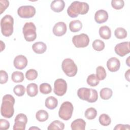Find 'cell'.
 <instances>
[{"label":"cell","mask_w":130,"mask_h":130,"mask_svg":"<svg viewBox=\"0 0 130 130\" xmlns=\"http://www.w3.org/2000/svg\"><path fill=\"white\" fill-rule=\"evenodd\" d=\"M15 101L14 98L11 94H6L3 96L1 107L2 116L7 118H10L13 116Z\"/></svg>","instance_id":"6da1fadb"},{"label":"cell","mask_w":130,"mask_h":130,"mask_svg":"<svg viewBox=\"0 0 130 130\" xmlns=\"http://www.w3.org/2000/svg\"><path fill=\"white\" fill-rule=\"evenodd\" d=\"M89 10V5L85 2L74 1L67 9V13L71 18L77 17L79 14L84 15Z\"/></svg>","instance_id":"7a4b0ae2"},{"label":"cell","mask_w":130,"mask_h":130,"mask_svg":"<svg viewBox=\"0 0 130 130\" xmlns=\"http://www.w3.org/2000/svg\"><path fill=\"white\" fill-rule=\"evenodd\" d=\"M77 95L79 99L89 103H94L98 99V94L96 90L86 87L80 88L77 91Z\"/></svg>","instance_id":"3957f363"},{"label":"cell","mask_w":130,"mask_h":130,"mask_svg":"<svg viewBox=\"0 0 130 130\" xmlns=\"http://www.w3.org/2000/svg\"><path fill=\"white\" fill-rule=\"evenodd\" d=\"M14 19L10 15H6L1 20V32L5 37L11 36L13 32Z\"/></svg>","instance_id":"277c9868"},{"label":"cell","mask_w":130,"mask_h":130,"mask_svg":"<svg viewBox=\"0 0 130 130\" xmlns=\"http://www.w3.org/2000/svg\"><path fill=\"white\" fill-rule=\"evenodd\" d=\"M25 40L27 42L34 41L37 38L36 27L33 22H26L22 28Z\"/></svg>","instance_id":"5b68a950"},{"label":"cell","mask_w":130,"mask_h":130,"mask_svg":"<svg viewBox=\"0 0 130 130\" xmlns=\"http://www.w3.org/2000/svg\"><path fill=\"white\" fill-rule=\"evenodd\" d=\"M61 68L65 74L69 77L75 76L77 73V67L71 58H66L62 61Z\"/></svg>","instance_id":"8992f818"},{"label":"cell","mask_w":130,"mask_h":130,"mask_svg":"<svg viewBox=\"0 0 130 130\" xmlns=\"http://www.w3.org/2000/svg\"><path fill=\"white\" fill-rule=\"evenodd\" d=\"M73 110L74 107L71 102H64L61 105L59 109V117L64 120H68L72 116Z\"/></svg>","instance_id":"52a82bcc"},{"label":"cell","mask_w":130,"mask_h":130,"mask_svg":"<svg viewBox=\"0 0 130 130\" xmlns=\"http://www.w3.org/2000/svg\"><path fill=\"white\" fill-rule=\"evenodd\" d=\"M72 42L77 48H84L87 47L89 43V38L85 34L75 35L72 38Z\"/></svg>","instance_id":"ba28073f"},{"label":"cell","mask_w":130,"mask_h":130,"mask_svg":"<svg viewBox=\"0 0 130 130\" xmlns=\"http://www.w3.org/2000/svg\"><path fill=\"white\" fill-rule=\"evenodd\" d=\"M19 16L23 18H29L34 16L36 14L35 8L30 5L22 6L17 10Z\"/></svg>","instance_id":"9c48e42d"},{"label":"cell","mask_w":130,"mask_h":130,"mask_svg":"<svg viewBox=\"0 0 130 130\" xmlns=\"http://www.w3.org/2000/svg\"><path fill=\"white\" fill-rule=\"evenodd\" d=\"M67 83L66 81L63 79H56L54 83V93L58 96H62L67 92Z\"/></svg>","instance_id":"30bf717a"},{"label":"cell","mask_w":130,"mask_h":130,"mask_svg":"<svg viewBox=\"0 0 130 130\" xmlns=\"http://www.w3.org/2000/svg\"><path fill=\"white\" fill-rule=\"evenodd\" d=\"M14 121L13 127L14 130H24L27 122V118L24 114L20 113L15 117Z\"/></svg>","instance_id":"8fae6325"},{"label":"cell","mask_w":130,"mask_h":130,"mask_svg":"<svg viewBox=\"0 0 130 130\" xmlns=\"http://www.w3.org/2000/svg\"><path fill=\"white\" fill-rule=\"evenodd\" d=\"M114 50L118 55L121 57L125 56L130 52L129 42H123L117 44L115 46Z\"/></svg>","instance_id":"7c38bea8"},{"label":"cell","mask_w":130,"mask_h":130,"mask_svg":"<svg viewBox=\"0 0 130 130\" xmlns=\"http://www.w3.org/2000/svg\"><path fill=\"white\" fill-rule=\"evenodd\" d=\"M27 59L23 55H19L16 56L13 61L14 66L18 70H23L27 65Z\"/></svg>","instance_id":"4fadbf2b"},{"label":"cell","mask_w":130,"mask_h":130,"mask_svg":"<svg viewBox=\"0 0 130 130\" xmlns=\"http://www.w3.org/2000/svg\"><path fill=\"white\" fill-rule=\"evenodd\" d=\"M67 30L66 23L63 22H58L56 23L53 28V33L57 37H60L64 35Z\"/></svg>","instance_id":"5bb4252c"},{"label":"cell","mask_w":130,"mask_h":130,"mask_svg":"<svg viewBox=\"0 0 130 130\" xmlns=\"http://www.w3.org/2000/svg\"><path fill=\"white\" fill-rule=\"evenodd\" d=\"M107 67L109 71L111 72H116L120 68V61L116 57H111L108 60L107 62Z\"/></svg>","instance_id":"9a60e30c"},{"label":"cell","mask_w":130,"mask_h":130,"mask_svg":"<svg viewBox=\"0 0 130 130\" xmlns=\"http://www.w3.org/2000/svg\"><path fill=\"white\" fill-rule=\"evenodd\" d=\"M108 19V12L104 10H99L94 15V20L98 23L101 24L105 22Z\"/></svg>","instance_id":"2e32d148"},{"label":"cell","mask_w":130,"mask_h":130,"mask_svg":"<svg viewBox=\"0 0 130 130\" xmlns=\"http://www.w3.org/2000/svg\"><path fill=\"white\" fill-rule=\"evenodd\" d=\"M65 7V3L63 0H55L51 2L50 7L52 10L56 13L62 11Z\"/></svg>","instance_id":"e0dca14e"},{"label":"cell","mask_w":130,"mask_h":130,"mask_svg":"<svg viewBox=\"0 0 130 130\" xmlns=\"http://www.w3.org/2000/svg\"><path fill=\"white\" fill-rule=\"evenodd\" d=\"M85 125V121L83 119L79 118L74 120L72 122L71 127L72 130H84Z\"/></svg>","instance_id":"ac0fdd59"},{"label":"cell","mask_w":130,"mask_h":130,"mask_svg":"<svg viewBox=\"0 0 130 130\" xmlns=\"http://www.w3.org/2000/svg\"><path fill=\"white\" fill-rule=\"evenodd\" d=\"M32 49L36 53L42 54L46 51L47 46L43 42H37L32 45Z\"/></svg>","instance_id":"d6986e66"},{"label":"cell","mask_w":130,"mask_h":130,"mask_svg":"<svg viewBox=\"0 0 130 130\" xmlns=\"http://www.w3.org/2000/svg\"><path fill=\"white\" fill-rule=\"evenodd\" d=\"M99 35L102 38L105 40H108L111 36V29L108 26H102L99 29Z\"/></svg>","instance_id":"ffe728a7"},{"label":"cell","mask_w":130,"mask_h":130,"mask_svg":"<svg viewBox=\"0 0 130 130\" xmlns=\"http://www.w3.org/2000/svg\"><path fill=\"white\" fill-rule=\"evenodd\" d=\"M58 105V101L55 97L50 96L46 98L45 100V106L49 109H55Z\"/></svg>","instance_id":"44dd1931"},{"label":"cell","mask_w":130,"mask_h":130,"mask_svg":"<svg viewBox=\"0 0 130 130\" xmlns=\"http://www.w3.org/2000/svg\"><path fill=\"white\" fill-rule=\"evenodd\" d=\"M27 95L30 97L35 96L38 93V85L34 83L29 84L26 87Z\"/></svg>","instance_id":"7402d4cb"},{"label":"cell","mask_w":130,"mask_h":130,"mask_svg":"<svg viewBox=\"0 0 130 130\" xmlns=\"http://www.w3.org/2000/svg\"><path fill=\"white\" fill-rule=\"evenodd\" d=\"M82 27V23L79 20H75L71 21L69 24L70 30L74 32L80 31Z\"/></svg>","instance_id":"603a6c76"},{"label":"cell","mask_w":130,"mask_h":130,"mask_svg":"<svg viewBox=\"0 0 130 130\" xmlns=\"http://www.w3.org/2000/svg\"><path fill=\"white\" fill-rule=\"evenodd\" d=\"M64 128V124L63 122L59 120H56L52 122L48 126L47 129L48 130H63Z\"/></svg>","instance_id":"cb8c5ba5"},{"label":"cell","mask_w":130,"mask_h":130,"mask_svg":"<svg viewBox=\"0 0 130 130\" xmlns=\"http://www.w3.org/2000/svg\"><path fill=\"white\" fill-rule=\"evenodd\" d=\"M112 94L113 91L112 89L108 87L103 88L101 90L100 92L101 98L105 100L110 99L112 95Z\"/></svg>","instance_id":"d4e9b609"},{"label":"cell","mask_w":130,"mask_h":130,"mask_svg":"<svg viewBox=\"0 0 130 130\" xmlns=\"http://www.w3.org/2000/svg\"><path fill=\"white\" fill-rule=\"evenodd\" d=\"M24 75L22 72L19 71L14 72L11 76L12 81L15 83L22 82L24 80Z\"/></svg>","instance_id":"484cf974"},{"label":"cell","mask_w":130,"mask_h":130,"mask_svg":"<svg viewBox=\"0 0 130 130\" xmlns=\"http://www.w3.org/2000/svg\"><path fill=\"white\" fill-rule=\"evenodd\" d=\"M48 117L49 115L48 112L44 110H40L36 114V119L40 122H43L47 120Z\"/></svg>","instance_id":"4316f807"},{"label":"cell","mask_w":130,"mask_h":130,"mask_svg":"<svg viewBox=\"0 0 130 130\" xmlns=\"http://www.w3.org/2000/svg\"><path fill=\"white\" fill-rule=\"evenodd\" d=\"M85 117L89 120L93 119L97 115L96 110L93 107H90L86 109L84 113Z\"/></svg>","instance_id":"83f0119b"},{"label":"cell","mask_w":130,"mask_h":130,"mask_svg":"<svg viewBox=\"0 0 130 130\" xmlns=\"http://www.w3.org/2000/svg\"><path fill=\"white\" fill-rule=\"evenodd\" d=\"M99 121L100 123L103 126H108L111 122V119L110 116L105 113L102 114L100 116Z\"/></svg>","instance_id":"f1b7e54d"},{"label":"cell","mask_w":130,"mask_h":130,"mask_svg":"<svg viewBox=\"0 0 130 130\" xmlns=\"http://www.w3.org/2000/svg\"><path fill=\"white\" fill-rule=\"evenodd\" d=\"M100 80L96 77V76L94 74H92L89 75L87 78V84L92 87L96 86L99 84Z\"/></svg>","instance_id":"f546056e"},{"label":"cell","mask_w":130,"mask_h":130,"mask_svg":"<svg viewBox=\"0 0 130 130\" xmlns=\"http://www.w3.org/2000/svg\"><path fill=\"white\" fill-rule=\"evenodd\" d=\"M114 35L116 38L119 39H123L126 37L127 31L122 27H118L115 30Z\"/></svg>","instance_id":"4dcf8cb0"},{"label":"cell","mask_w":130,"mask_h":130,"mask_svg":"<svg viewBox=\"0 0 130 130\" xmlns=\"http://www.w3.org/2000/svg\"><path fill=\"white\" fill-rule=\"evenodd\" d=\"M106 72L102 66H98L96 69V76L99 80H103L106 77Z\"/></svg>","instance_id":"1f68e13d"},{"label":"cell","mask_w":130,"mask_h":130,"mask_svg":"<svg viewBox=\"0 0 130 130\" xmlns=\"http://www.w3.org/2000/svg\"><path fill=\"white\" fill-rule=\"evenodd\" d=\"M105 46V45L104 42L99 39L95 40L92 43L93 48L94 49V50L98 51H101L103 50L104 49Z\"/></svg>","instance_id":"d6a6232c"},{"label":"cell","mask_w":130,"mask_h":130,"mask_svg":"<svg viewBox=\"0 0 130 130\" xmlns=\"http://www.w3.org/2000/svg\"><path fill=\"white\" fill-rule=\"evenodd\" d=\"M39 89L40 92L44 94H49L52 91V88L51 85L47 83H42L40 85Z\"/></svg>","instance_id":"836d02e7"},{"label":"cell","mask_w":130,"mask_h":130,"mask_svg":"<svg viewBox=\"0 0 130 130\" xmlns=\"http://www.w3.org/2000/svg\"><path fill=\"white\" fill-rule=\"evenodd\" d=\"M38 77V72L35 69H29L27 70L25 73L26 78L29 80H35Z\"/></svg>","instance_id":"e575fe53"},{"label":"cell","mask_w":130,"mask_h":130,"mask_svg":"<svg viewBox=\"0 0 130 130\" xmlns=\"http://www.w3.org/2000/svg\"><path fill=\"white\" fill-rule=\"evenodd\" d=\"M14 93L18 96H21L25 93V87L22 85H17L13 88Z\"/></svg>","instance_id":"d590c367"},{"label":"cell","mask_w":130,"mask_h":130,"mask_svg":"<svg viewBox=\"0 0 130 130\" xmlns=\"http://www.w3.org/2000/svg\"><path fill=\"white\" fill-rule=\"evenodd\" d=\"M124 5V2L123 0H112L111 1L112 7L116 10L121 9Z\"/></svg>","instance_id":"8d00e7d4"},{"label":"cell","mask_w":130,"mask_h":130,"mask_svg":"<svg viewBox=\"0 0 130 130\" xmlns=\"http://www.w3.org/2000/svg\"><path fill=\"white\" fill-rule=\"evenodd\" d=\"M8 80V75L7 73L4 70L0 71V83L5 84L7 82Z\"/></svg>","instance_id":"74e56055"},{"label":"cell","mask_w":130,"mask_h":130,"mask_svg":"<svg viewBox=\"0 0 130 130\" xmlns=\"http://www.w3.org/2000/svg\"><path fill=\"white\" fill-rule=\"evenodd\" d=\"M9 5V2L7 0L0 1V14H2L8 8Z\"/></svg>","instance_id":"f35d334b"},{"label":"cell","mask_w":130,"mask_h":130,"mask_svg":"<svg viewBox=\"0 0 130 130\" xmlns=\"http://www.w3.org/2000/svg\"><path fill=\"white\" fill-rule=\"evenodd\" d=\"M10 127L9 122L4 119H0V129H8Z\"/></svg>","instance_id":"ab89813d"},{"label":"cell","mask_w":130,"mask_h":130,"mask_svg":"<svg viewBox=\"0 0 130 130\" xmlns=\"http://www.w3.org/2000/svg\"><path fill=\"white\" fill-rule=\"evenodd\" d=\"M114 130H124V129H129V124H118L114 128Z\"/></svg>","instance_id":"60d3db41"},{"label":"cell","mask_w":130,"mask_h":130,"mask_svg":"<svg viewBox=\"0 0 130 130\" xmlns=\"http://www.w3.org/2000/svg\"><path fill=\"white\" fill-rule=\"evenodd\" d=\"M129 70H128L126 72H125V79L129 82Z\"/></svg>","instance_id":"b9f144b4"},{"label":"cell","mask_w":130,"mask_h":130,"mask_svg":"<svg viewBox=\"0 0 130 130\" xmlns=\"http://www.w3.org/2000/svg\"><path fill=\"white\" fill-rule=\"evenodd\" d=\"M1 51H2L5 48V43H4L3 42V41H1Z\"/></svg>","instance_id":"7bdbcfd3"},{"label":"cell","mask_w":130,"mask_h":130,"mask_svg":"<svg viewBox=\"0 0 130 130\" xmlns=\"http://www.w3.org/2000/svg\"><path fill=\"white\" fill-rule=\"evenodd\" d=\"M40 129L39 128L36 127H30V128H29V129Z\"/></svg>","instance_id":"ee69618b"}]
</instances>
